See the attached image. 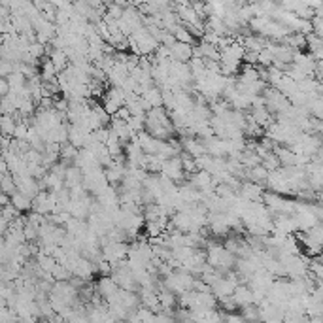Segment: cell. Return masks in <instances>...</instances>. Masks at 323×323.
I'll use <instances>...</instances> for the list:
<instances>
[{"mask_svg": "<svg viewBox=\"0 0 323 323\" xmlns=\"http://www.w3.org/2000/svg\"><path fill=\"white\" fill-rule=\"evenodd\" d=\"M161 168H163V172H165V176H167L168 179H172V181L184 176V161H179L178 157H168V159H165Z\"/></svg>", "mask_w": 323, "mask_h": 323, "instance_id": "cell-1", "label": "cell"}]
</instances>
